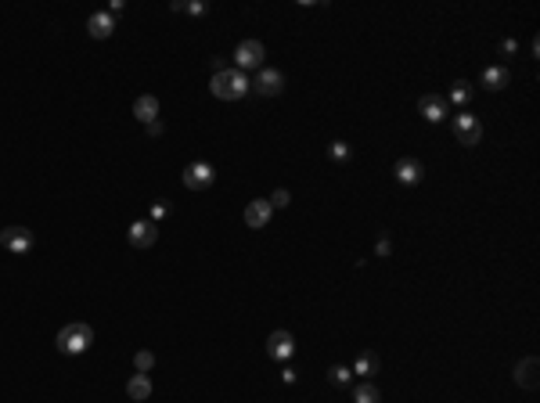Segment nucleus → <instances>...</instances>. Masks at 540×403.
<instances>
[{
  "mask_svg": "<svg viewBox=\"0 0 540 403\" xmlns=\"http://www.w3.org/2000/svg\"><path fill=\"white\" fill-rule=\"evenodd\" d=\"M267 202H270V209H284V205L292 202V195H289V191H284V187H278V191H274V195H270Z\"/></svg>",
  "mask_w": 540,
  "mask_h": 403,
  "instance_id": "24",
  "label": "nucleus"
},
{
  "mask_svg": "<svg viewBox=\"0 0 540 403\" xmlns=\"http://www.w3.org/2000/svg\"><path fill=\"white\" fill-rule=\"evenodd\" d=\"M252 90L263 94V98H278V94L284 90V72H281V69H260Z\"/></svg>",
  "mask_w": 540,
  "mask_h": 403,
  "instance_id": "7",
  "label": "nucleus"
},
{
  "mask_svg": "<svg viewBox=\"0 0 540 403\" xmlns=\"http://www.w3.org/2000/svg\"><path fill=\"white\" fill-rule=\"evenodd\" d=\"M508 79H512L508 65H486L483 76H479V83H483L486 90H504V87H508Z\"/></svg>",
  "mask_w": 540,
  "mask_h": 403,
  "instance_id": "14",
  "label": "nucleus"
},
{
  "mask_svg": "<svg viewBox=\"0 0 540 403\" xmlns=\"http://www.w3.org/2000/svg\"><path fill=\"white\" fill-rule=\"evenodd\" d=\"M450 101H457V105H468V101H472V83H465V79H457V83L450 87Z\"/></svg>",
  "mask_w": 540,
  "mask_h": 403,
  "instance_id": "21",
  "label": "nucleus"
},
{
  "mask_svg": "<svg viewBox=\"0 0 540 403\" xmlns=\"http://www.w3.org/2000/svg\"><path fill=\"white\" fill-rule=\"evenodd\" d=\"M281 382H284V385H292V382H295V371H292V367H284V371H281Z\"/></svg>",
  "mask_w": 540,
  "mask_h": 403,
  "instance_id": "27",
  "label": "nucleus"
},
{
  "mask_svg": "<svg viewBox=\"0 0 540 403\" xmlns=\"http://www.w3.org/2000/svg\"><path fill=\"white\" fill-rule=\"evenodd\" d=\"M134 367H137V375H148V371L155 367V353H148V349H141L137 357H134Z\"/></svg>",
  "mask_w": 540,
  "mask_h": 403,
  "instance_id": "23",
  "label": "nucleus"
},
{
  "mask_svg": "<svg viewBox=\"0 0 540 403\" xmlns=\"http://www.w3.org/2000/svg\"><path fill=\"white\" fill-rule=\"evenodd\" d=\"M87 33L94 37V40H108L116 33V19L108 11H94L90 19H87Z\"/></svg>",
  "mask_w": 540,
  "mask_h": 403,
  "instance_id": "13",
  "label": "nucleus"
},
{
  "mask_svg": "<svg viewBox=\"0 0 540 403\" xmlns=\"http://www.w3.org/2000/svg\"><path fill=\"white\" fill-rule=\"evenodd\" d=\"M328 382L331 385H349V382H353V367H346V364L328 367Z\"/></svg>",
  "mask_w": 540,
  "mask_h": 403,
  "instance_id": "20",
  "label": "nucleus"
},
{
  "mask_svg": "<svg viewBox=\"0 0 540 403\" xmlns=\"http://www.w3.org/2000/svg\"><path fill=\"white\" fill-rule=\"evenodd\" d=\"M0 245H4L8 252H14V256H22V252L33 249V231H25V227H4V231H0Z\"/></svg>",
  "mask_w": 540,
  "mask_h": 403,
  "instance_id": "8",
  "label": "nucleus"
},
{
  "mask_svg": "<svg viewBox=\"0 0 540 403\" xmlns=\"http://www.w3.org/2000/svg\"><path fill=\"white\" fill-rule=\"evenodd\" d=\"M375 371H378V357H375V353H360V357H357V364H353V375L371 378Z\"/></svg>",
  "mask_w": 540,
  "mask_h": 403,
  "instance_id": "19",
  "label": "nucleus"
},
{
  "mask_svg": "<svg viewBox=\"0 0 540 403\" xmlns=\"http://www.w3.org/2000/svg\"><path fill=\"white\" fill-rule=\"evenodd\" d=\"M134 116L141 119V123H155L158 119V98H152V94H141V98L134 101Z\"/></svg>",
  "mask_w": 540,
  "mask_h": 403,
  "instance_id": "15",
  "label": "nucleus"
},
{
  "mask_svg": "<svg viewBox=\"0 0 540 403\" xmlns=\"http://www.w3.org/2000/svg\"><path fill=\"white\" fill-rule=\"evenodd\" d=\"M184 187L187 191H205V187H213V180H216V169L209 166V163H191V166H184Z\"/></svg>",
  "mask_w": 540,
  "mask_h": 403,
  "instance_id": "5",
  "label": "nucleus"
},
{
  "mask_svg": "<svg viewBox=\"0 0 540 403\" xmlns=\"http://www.w3.org/2000/svg\"><path fill=\"white\" fill-rule=\"evenodd\" d=\"M515 47H519L515 40H504V43H501V51H504V54H515Z\"/></svg>",
  "mask_w": 540,
  "mask_h": 403,
  "instance_id": "30",
  "label": "nucleus"
},
{
  "mask_svg": "<svg viewBox=\"0 0 540 403\" xmlns=\"http://www.w3.org/2000/svg\"><path fill=\"white\" fill-rule=\"evenodd\" d=\"M537 371H540L537 357H526V360L515 367V382L522 385V389H537Z\"/></svg>",
  "mask_w": 540,
  "mask_h": 403,
  "instance_id": "16",
  "label": "nucleus"
},
{
  "mask_svg": "<svg viewBox=\"0 0 540 403\" xmlns=\"http://www.w3.org/2000/svg\"><path fill=\"white\" fill-rule=\"evenodd\" d=\"M393 173H396V180H400V184L415 187V184H422V176H425V166L418 163V158H400V163L393 166Z\"/></svg>",
  "mask_w": 540,
  "mask_h": 403,
  "instance_id": "12",
  "label": "nucleus"
},
{
  "mask_svg": "<svg viewBox=\"0 0 540 403\" xmlns=\"http://www.w3.org/2000/svg\"><path fill=\"white\" fill-rule=\"evenodd\" d=\"M58 353H65V357H79V353H87L94 346V331L90 324H65L54 338Z\"/></svg>",
  "mask_w": 540,
  "mask_h": 403,
  "instance_id": "2",
  "label": "nucleus"
},
{
  "mask_svg": "<svg viewBox=\"0 0 540 403\" xmlns=\"http://www.w3.org/2000/svg\"><path fill=\"white\" fill-rule=\"evenodd\" d=\"M270 216H274V209H270L267 198H256V202L245 205V227H252V231H263L270 223Z\"/></svg>",
  "mask_w": 540,
  "mask_h": 403,
  "instance_id": "10",
  "label": "nucleus"
},
{
  "mask_svg": "<svg viewBox=\"0 0 540 403\" xmlns=\"http://www.w3.org/2000/svg\"><path fill=\"white\" fill-rule=\"evenodd\" d=\"M389 249H393L389 238H378V256H389Z\"/></svg>",
  "mask_w": 540,
  "mask_h": 403,
  "instance_id": "29",
  "label": "nucleus"
},
{
  "mask_svg": "<svg viewBox=\"0 0 540 403\" xmlns=\"http://www.w3.org/2000/svg\"><path fill=\"white\" fill-rule=\"evenodd\" d=\"M267 353H270V360H292L295 338H292L289 331H270V338H267Z\"/></svg>",
  "mask_w": 540,
  "mask_h": 403,
  "instance_id": "9",
  "label": "nucleus"
},
{
  "mask_svg": "<svg viewBox=\"0 0 540 403\" xmlns=\"http://www.w3.org/2000/svg\"><path fill=\"white\" fill-rule=\"evenodd\" d=\"M180 11H187V14H205V11H209V4H205V0H191V4H184Z\"/></svg>",
  "mask_w": 540,
  "mask_h": 403,
  "instance_id": "25",
  "label": "nucleus"
},
{
  "mask_svg": "<svg viewBox=\"0 0 540 403\" xmlns=\"http://www.w3.org/2000/svg\"><path fill=\"white\" fill-rule=\"evenodd\" d=\"M126 396H130L134 403H145L152 396V378L148 375H134L130 382H126Z\"/></svg>",
  "mask_w": 540,
  "mask_h": 403,
  "instance_id": "17",
  "label": "nucleus"
},
{
  "mask_svg": "<svg viewBox=\"0 0 540 403\" xmlns=\"http://www.w3.org/2000/svg\"><path fill=\"white\" fill-rule=\"evenodd\" d=\"M418 112H422V119L439 123V119H447V101H443L439 94H422V98H418Z\"/></svg>",
  "mask_w": 540,
  "mask_h": 403,
  "instance_id": "11",
  "label": "nucleus"
},
{
  "mask_svg": "<svg viewBox=\"0 0 540 403\" xmlns=\"http://www.w3.org/2000/svg\"><path fill=\"white\" fill-rule=\"evenodd\" d=\"M209 90L216 94L220 101H242L245 94L252 90V83H249V76L242 69H224V72H213Z\"/></svg>",
  "mask_w": 540,
  "mask_h": 403,
  "instance_id": "1",
  "label": "nucleus"
},
{
  "mask_svg": "<svg viewBox=\"0 0 540 403\" xmlns=\"http://www.w3.org/2000/svg\"><path fill=\"white\" fill-rule=\"evenodd\" d=\"M166 209H169L166 202H155V205H152V223H155V220H163V216H166Z\"/></svg>",
  "mask_w": 540,
  "mask_h": 403,
  "instance_id": "26",
  "label": "nucleus"
},
{
  "mask_svg": "<svg viewBox=\"0 0 540 403\" xmlns=\"http://www.w3.org/2000/svg\"><path fill=\"white\" fill-rule=\"evenodd\" d=\"M263 58H267V51H263V43L260 40H242L238 43V51H234V69H263Z\"/></svg>",
  "mask_w": 540,
  "mask_h": 403,
  "instance_id": "4",
  "label": "nucleus"
},
{
  "mask_svg": "<svg viewBox=\"0 0 540 403\" xmlns=\"http://www.w3.org/2000/svg\"><path fill=\"white\" fill-rule=\"evenodd\" d=\"M328 155H331V163H346V158L353 155V148H349L346 141H331L328 144Z\"/></svg>",
  "mask_w": 540,
  "mask_h": 403,
  "instance_id": "22",
  "label": "nucleus"
},
{
  "mask_svg": "<svg viewBox=\"0 0 540 403\" xmlns=\"http://www.w3.org/2000/svg\"><path fill=\"white\" fill-rule=\"evenodd\" d=\"M450 126H454V137L461 141L465 148H472V144H479V141H483V123L475 119L472 112H457Z\"/></svg>",
  "mask_w": 540,
  "mask_h": 403,
  "instance_id": "3",
  "label": "nucleus"
},
{
  "mask_svg": "<svg viewBox=\"0 0 540 403\" xmlns=\"http://www.w3.org/2000/svg\"><path fill=\"white\" fill-rule=\"evenodd\" d=\"M148 134H152V137H163V123H158V119L148 123Z\"/></svg>",
  "mask_w": 540,
  "mask_h": 403,
  "instance_id": "28",
  "label": "nucleus"
},
{
  "mask_svg": "<svg viewBox=\"0 0 540 403\" xmlns=\"http://www.w3.org/2000/svg\"><path fill=\"white\" fill-rule=\"evenodd\" d=\"M126 238H130L134 249H152L155 241H158V223H152V220H134L130 231H126Z\"/></svg>",
  "mask_w": 540,
  "mask_h": 403,
  "instance_id": "6",
  "label": "nucleus"
},
{
  "mask_svg": "<svg viewBox=\"0 0 540 403\" xmlns=\"http://www.w3.org/2000/svg\"><path fill=\"white\" fill-rule=\"evenodd\" d=\"M353 403H382V393L375 389V382H360L353 389Z\"/></svg>",
  "mask_w": 540,
  "mask_h": 403,
  "instance_id": "18",
  "label": "nucleus"
}]
</instances>
